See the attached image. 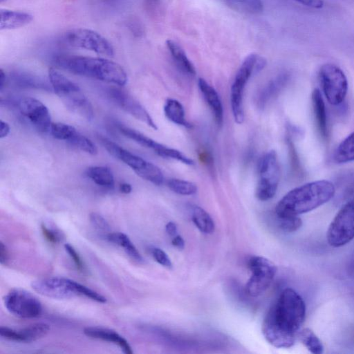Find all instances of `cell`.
<instances>
[{
	"instance_id": "60d3db41",
	"label": "cell",
	"mask_w": 354,
	"mask_h": 354,
	"mask_svg": "<svg viewBox=\"0 0 354 354\" xmlns=\"http://www.w3.org/2000/svg\"><path fill=\"white\" fill-rule=\"evenodd\" d=\"M41 230L45 239L50 243H56L60 241L59 234L55 230L48 229L45 225H41Z\"/></svg>"
},
{
	"instance_id": "d6986e66",
	"label": "cell",
	"mask_w": 354,
	"mask_h": 354,
	"mask_svg": "<svg viewBox=\"0 0 354 354\" xmlns=\"http://www.w3.org/2000/svg\"><path fill=\"white\" fill-rule=\"evenodd\" d=\"M84 333L87 337L113 342L118 344L126 354H132L133 351L128 342L115 331L100 327H86Z\"/></svg>"
},
{
	"instance_id": "bcb514c9",
	"label": "cell",
	"mask_w": 354,
	"mask_h": 354,
	"mask_svg": "<svg viewBox=\"0 0 354 354\" xmlns=\"http://www.w3.org/2000/svg\"><path fill=\"white\" fill-rule=\"evenodd\" d=\"M165 230L167 234L171 237H174L177 234V227L174 222H169L165 226Z\"/></svg>"
},
{
	"instance_id": "83f0119b",
	"label": "cell",
	"mask_w": 354,
	"mask_h": 354,
	"mask_svg": "<svg viewBox=\"0 0 354 354\" xmlns=\"http://www.w3.org/2000/svg\"><path fill=\"white\" fill-rule=\"evenodd\" d=\"M50 326L44 323H37L28 326L18 331L20 342H30L45 336Z\"/></svg>"
},
{
	"instance_id": "7402d4cb",
	"label": "cell",
	"mask_w": 354,
	"mask_h": 354,
	"mask_svg": "<svg viewBox=\"0 0 354 354\" xmlns=\"http://www.w3.org/2000/svg\"><path fill=\"white\" fill-rule=\"evenodd\" d=\"M163 110L166 118L174 124L187 128L192 127V124L185 118L184 107L178 100L168 98L165 103Z\"/></svg>"
},
{
	"instance_id": "1f68e13d",
	"label": "cell",
	"mask_w": 354,
	"mask_h": 354,
	"mask_svg": "<svg viewBox=\"0 0 354 354\" xmlns=\"http://www.w3.org/2000/svg\"><path fill=\"white\" fill-rule=\"evenodd\" d=\"M67 142L87 153L95 155L97 153L95 144L90 139L77 131L71 136Z\"/></svg>"
},
{
	"instance_id": "5bb4252c",
	"label": "cell",
	"mask_w": 354,
	"mask_h": 354,
	"mask_svg": "<svg viewBox=\"0 0 354 354\" xmlns=\"http://www.w3.org/2000/svg\"><path fill=\"white\" fill-rule=\"evenodd\" d=\"M21 113L40 132L50 131L51 117L48 108L39 100L27 97L19 103Z\"/></svg>"
},
{
	"instance_id": "b9f144b4",
	"label": "cell",
	"mask_w": 354,
	"mask_h": 354,
	"mask_svg": "<svg viewBox=\"0 0 354 354\" xmlns=\"http://www.w3.org/2000/svg\"><path fill=\"white\" fill-rule=\"evenodd\" d=\"M295 1L304 6L314 8V9H320L324 6L323 0H292Z\"/></svg>"
},
{
	"instance_id": "8fae6325",
	"label": "cell",
	"mask_w": 354,
	"mask_h": 354,
	"mask_svg": "<svg viewBox=\"0 0 354 354\" xmlns=\"http://www.w3.org/2000/svg\"><path fill=\"white\" fill-rule=\"evenodd\" d=\"M248 265L252 274L245 284V292L251 297L259 296L272 283L277 267L270 260L259 256L252 257Z\"/></svg>"
},
{
	"instance_id": "9c48e42d",
	"label": "cell",
	"mask_w": 354,
	"mask_h": 354,
	"mask_svg": "<svg viewBox=\"0 0 354 354\" xmlns=\"http://www.w3.org/2000/svg\"><path fill=\"white\" fill-rule=\"evenodd\" d=\"M62 41L70 46L91 50L99 55L113 56L112 44L97 32L87 28H73L62 36Z\"/></svg>"
},
{
	"instance_id": "30bf717a",
	"label": "cell",
	"mask_w": 354,
	"mask_h": 354,
	"mask_svg": "<svg viewBox=\"0 0 354 354\" xmlns=\"http://www.w3.org/2000/svg\"><path fill=\"white\" fill-rule=\"evenodd\" d=\"M101 142L111 156L125 163L142 178L153 182L158 178L160 168L156 165L131 153L106 138H101Z\"/></svg>"
},
{
	"instance_id": "d6a6232c",
	"label": "cell",
	"mask_w": 354,
	"mask_h": 354,
	"mask_svg": "<svg viewBox=\"0 0 354 354\" xmlns=\"http://www.w3.org/2000/svg\"><path fill=\"white\" fill-rule=\"evenodd\" d=\"M347 201L354 198V171L342 174L336 181Z\"/></svg>"
},
{
	"instance_id": "ab89813d",
	"label": "cell",
	"mask_w": 354,
	"mask_h": 354,
	"mask_svg": "<svg viewBox=\"0 0 354 354\" xmlns=\"http://www.w3.org/2000/svg\"><path fill=\"white\" fill-rule=\"evenodd\" d=\"M64 248L71 258L73 259L77 268L80 271H83L84 270V263L75 248L68 243L64 244Z\"/></svg>"
},
{
	"instance_id": "7c38bea8",
	"label": "cell",
	"mask_w": 354,
	"mask_h": 354,
	"mask_svg": "<svg viewBox=\"0 0 354 354\" xmlns=\"http://www.w3.org/2000/svg\"><path fill=\"white\" fill-rule=\"evenodd\" d=\"M7 310L20 318H35L42 313L41 302L30 292L21 289L10 290L4 297Z\"/></svg>"
},
{
	"instance_id": "74e56055",
	"label": "cell",
	"mask_w": 354,
	"mask_h": 354,
	"mask_svg": "<svg viewBox=\"0 0 354 354\" xmlns=\"http://www.w3.org/2000/svg\"><path fill=\"white\" fill-rule=\"evenodd\" d=\"M91 223L97 230L102 232H109L110 226L105 218L100 214L92 212L89 216Z\"/></svg>"
},
{
	"instance_id": "2e32d148",
	"label": "cell",
	"mask_w": 354,
	"mask_h": 354,
	"mask_svg": "<svg viewBox=\"0 0 354 354\" xmlns=\"http://www.w3.org/2000/svg\"><path fill=\"white\" fill-rule=\"evenodd\" d=\"M289 75L282 73L270 80L256 93L254 103L259 109L266 107L268 103L274 97L286 84Z\"/></svg>"
},
{
	"instance_id": "836d02e7",
	"label": "cell",
	"mask_w": 354,
	"mask_h": 354,
	"mask_svg": "<svg viewBox=\"0 0 354 354\" xmlns=\"http://www.w3.org/2000/svg\"><path fill=\"white\" fill-rule=\"evenodd\" d=\"M156 154L164 158L176 160L187 165H193L194 164V160L183 152L165 145H163Z\"/></svg>"
},
{
	"instance_id": "d590c367",
	"label": "cell",
	"mask_w": 354,
	"mask_h": 354,
	"mask_svg": "<svg viewBox=\"0 0 354 354\" xmlns=\"http://www.w3.org/2000/svg\"><path fill=\"white\" fill-rule=\"evenodd\" d=\"M277 223L280 229L286 232H293L299 230L302 221L298 216H278Z\"/></svg>"
},
{
	"instance_id": "f1b7e54d",
	"label": "cell",
	"mask_w": 354,
	"mask_h": 354,
	"mask_svg": "<svg viewBox=\"0 0 354 354\" xmlns=\"http://www.w3.org/2000/svg\"><path fill=\"white\" fill-rule=\"evenodd\" d=\"M192 221L197 228L205 234L214 232L215 225L210 215L202 207L196 206L193 209Z\"/></svg>"
},
{
	"instance_id": "c3c4849f",
	"label": "cell",
	"mask_w": 354,
	"mask_h": 354,
	"mask_svg": "<svg viewBox=\"0 0 354 354\" xmlns=\"http://www.w3.org/2000/svg\"><path fill=\"white\" fill-rule=\"evenodd\" d=\"M6 73L3 71V69L0 70V90L1 91L4 86V84L6 83Z\"/></svg>"
},
{
	"instance_id": "ee69618b",
	"label": "cell",
	"mask_w": 354,
	"mask_h": 354,
	"mask_svg": "<svg viewBox=\"0 0 354 354\" xmlns=\"http://www.w3.org/2000/svg\"><path fill=\"white\" fill-rule=\"evenodd\" d=\"M10 131V127L9 124L1 120L0 121V138H3L6 137Z\"/></svg>"
},
{
	"instance_id": "7a4b0ae2",
	"label": "cell",
	"mask_w": 354,
	"mask_h": 354,
	"mask_svg": "<svg viewBox=\"0 0 354 354\" xmlns=\"http://www.w3.org/2000/svg\"><path fill=\"white\" fill-rule=\"evenodd\" d=\"M335 194V185L326 180L307 183L289 191L278 202V216H298L329 201Z\"/></svg>"
},
{
	"instance_id": "9a60e30c",
	"label": "cell",
	"mask_w": 354,
	"mask_h": 354,
	"mask_svg": "<svg viewBox=\"0 0 354 354\" xmlns=\"http://www.w3.org/2000/svg\"><path fill=\"white\" fill-rule=\"evenodd\" d=\"M109 96L119 107L137 120L156 130L158 129L147 111L125 91L117 88H111Z\"/></svg>"
},
{
	"instance_id": "6da1fadb",
	"label": "cell",
	"mask_w": 354,
	"mask_h": 354,
	"mask_svg": "<svg viewBox=\"0 0 354 354\" xmlns=\"http://www.w3.org/2000/svg\"><path fill=\"white\" fill-rule=\"evenodd\" d=\"M306 305L302 297L288 288L270 307L262 324V333L267 342L277 348H290L304 322Z\"/></svg>"
},
{
	"instance_id": "f35d334b",
	"label": "cell",
	"mask_w": 354,
	"mask_h": 354,
	"mask_svg": "<svg viewBox=\"0 0 354 354\" xmlns=\"http://www.w3.org/2000/svg\"><path fill=\"white\" fill-rule=\"evenodd\" d=\"M152 257L155 261L161 266L166 268H171V262L168 255L158 248H153L151 250Z\"/></svg>"
},
{
	"instance_id": "f6af8a7d",
	"label": "cell",
	"mask_w": 354,
	"mask_h": 354,
	"mask_svg": "<svg viewBox=\"0 0 354 354\" xmlns=\"http://www.w3.org/2000/svg\"><path fill=\"white\" fill-rule=\"evenodd\" d=\"M171 244L180 250L183 249L185 247L184 239L181 236L177 234L172 238Z\"/></svg>"
},
{
	"instance_id": "ac0fdd59",
	"label": "cell",
	"mask_w": 354,
	"mask_h": 354,
	"mask_svg": "<svg viewBox=\"0 0 354 354\" xmlns=\"http://www.w3.org/2000/svg\"><path fill=\"white\" fill-rule=\"evenodd\" d=\"M33 20V16L26 12L9 9L0 10V30H12L24 27Z\"/></svg>"
},
{
	"instance_id": "4dcf8cb0",
	"label": "cell",
	"mask_w": 354,
	"mask_h": 354,
	"mask_svg": "<svg viewBox=\"0 0 354 354\" xmlns=\"http://www.w3.org/2000/svg\"><path fill=\"white\" fill-rule=\"evenodd\" d=\"M167 185L173 192L183 196L194 195L198 190L195 183L179 178H170L167 180Z\"/></svg>"
},
{
	"instance_id": "e0dca14e",
	"label": "cell",
	"mask_w": 354,
	"mask_h": 354,
	"mask_svg": "<svg viewBox=\"0 0 354 354\" xmlns=\"http://www.w3.org/2000/svg\"><path fill=\"white\" fill-rule=\"evenodd\" d=\"M198 86L204 100L208 104L218 126L223 122V106L216 89L203 78L198 80Z\"/></svg>"
},
{
	"instance_id": "4316f807",
	"label": "cell",
	"mask_w": 354,
	"mask_h": 354,
	"mask_svg": "<svg viewBox=\"0 0 354 354\" xmlns=\"http://www.w3.org/2000/svg\"><path fill=\"white\" fill-rule=\"evenodd\" d=\"M231 8L246 14L257 15L262 12L261 0H222Z\"/></svg>"
},
{
	"instance_id": "52a82bcc",
	"label": "cell",
	"mask_w": 354,
	"mask_h": 354,
	"mask_svg": "<svg viewBox=\"0 0 354 354\" xmlns=\"http://www.w3.org/2000/svg\"><path fill=\"white\" fill-rule=\"evenodd\" d=\"M319 80L325 97L332 105H339L348 91V80L344 71L331 63L323 64L319 70Z\"/></svg>"
},
{
	"instance_id": "f907efd6",
	"label": "cell",
	"mask_w": 354,
	"mask_h": 354,
	"mask_svg": "<svg viewBox=\"0 0 354 354\" xmlns=\"http://www.w3.org/2000/svg\"><path fill=\"white\" fill-rule=\"evenodd\" d=\"M108 1H116V0H107Z\"/></svg>"
},
{
	"instance_id": "277c9868",
	"label": "cell",
	"mask_w": 354,
	"mask_h": 354,
	"mask_svg": "<svg viewBox=\"0 0 354 354\" xmlns=\"http://www.w3.org/2000/svg\"><path fill=\"white\" fill-rule=\"evenodd\" d=\"M48 77L54 91L68 110L88 120L93 118L91 102L75 83L53 68H49Z\"/></svg>"
},
{
	"instance_id": "7bdbcfd3",
	"label": "cell",
	"mask_w": 354,
	"mask_h": 354,
	"mask_svg": "<svg viewBox=\"0 0 354 354\" xmlns=\"http://www.w3.org/2000/svg\"><path fill=\"white\" fill-rule=\"evenodd\" d=\"M9 259V252L7 247L3 242L0 243V263L5 264Z\"/></svg>"
},
{
	"instance_id": "d4e9b609",
	"label": "cell",
	"mask_w": 354,
	"mask_h": 354,
	"mask_svg": "<svg viewBox=\"0 0 354 354\" xmlns=\"http://www.w3.org/2000/svg\"><path fill=\"white\" fill-rule=\"evenodd\" d=\"M106 239L122 247L126 253L134 261H143V259L129 238L122 232H109L106 235Z\"/></svg>"
},
{
	"instance_id": "7dc6e473",
	"label": "cell",
	"mask_w": 354,
	"mask_h": 354,
	"mask_svg": "<svg viewBox=\"0 0 354 354\" xmlns=\"http://www.w3.org/2000/svg\"><path fill=\"white\" fill-rule=\"evenodd\" d=\"M120 191L123 194H129L132 191V187L129 183H122L120 185Z\"/></svg>"
},
{
	"instance_id": "603a6c76",
	"label": "cell",
	"mask_w": 354,
	"mask_h": 354,
	"mask_svg": "<svg viewBox=\"0 0 354 354\" xmlns=\"http://www.w3.org/2000/svg\"><path fill=\"white\" fill-rule=\"evenodd\" d=\"M86 175L96 185L111 189L114 187V178L111 169L104 166H93L86 171Z\"/></svg>"
},
{
	"instance_id": "5b68a950",
	"label": "cell",
	"mask_w": 354,
	"mask_h": 354,
	"mask_svg": "<svg viewBox=\"0 0 354 354\" xmlns=\"http://www.w3.org/2000/svg\"><path fill=\"white\" fill-rule=\"evenodd\" d=\"M266 66L264 57L256 54L248 55L236 72L230 88V104L234 121L242 124L245 119L243 94L250 78L262 71Z\"/></svg>"
},
{
	"instance_id": "681fc988",
	"label": "cell",
	"mask_w": 354,
	"mask_h": 354,
	"mask_svg": "<svg viewBox=\"0 0 354 354\" xmlns=\"http://www.w3.org/2000/svg\"><path fill=\"white\" fill-rule=\"evenodd\" d=\"M6 1V0H0V2H1V3H3V2Z\"/></svg>"
},
{
	"instance_id": "4fadbf2b",
	"label": "cell",
	"mask_w": 354,
	"mask_h": 354,
	"mask_svg": "<svg viewBox=\"0 0 354 354\" xmlns=\"http://www.w3.org/2000/svg\"><path fill=\"white\" fill-rule=\"evenodd\" d=\"M75 281L64 277H48L32 281L31 287L39 295L55 299H66L78 295Z\"/></svg>"
},
{
	"instance_id": "8992f818",
	"label": "cell",
	"mask_w": 354,
	"mask_h": 354,
	"mask_svg": "<svg viewBox=\"0 0 354 354\" xmlns=\"http://www.w3.org/2000/svg\"><path fill=\"white\" fill-rule=\"evenodd\" d=\"M257 172L259 180L255 196L259 201H268L275 195L280 178V167L275 151L270 150L261 157Z\"/></svg>"
},
{
	"instance_id": "484cf974",
	"label": "cell",
	"mask_w": 354,
	"mask_h": 354,
	"mask_svg": "<svg viewBox=\"0 0 354 354\" xmlns=\"http://www.w3.org/2000/svg\"><path fill=\"white\" fill-rule=\"evenodd\" d=\"M333 160L339 164L354 161V131L337 146L333 154Z\"/></svg>"
},
{
	"instance_id": "ffe728a7",
	"label": "cell",
	"mask_w": 354,
	"mask_h": 354,
	"mask_svg": "<svg viewBox=\"0 0 354 354\" xmlns=\"http://www.w3.org/2000/svg\"><path fill=\"white\" fill-rule=\"evenodd\" d=\"M166 45L179 70L185 74L194 76L196 75L195 68L180 46L171 39L167 40Z\"/></svg>"
},
{
	"instance_id": "f546056e",
	"label": "cell",
	"mask_w": 354,
	"mask_h": 354,
	"mask_svg": "<svg viewBox=\"0 0 354 354\" xmlns=\"http://www.w3.org/2000/svg\"><path fill=\"white\" fill-rule=\"evenodd\" d=\"M297 337L310 353L313 354L323 353V344L311 329L308 328L301 329L297 333Z\"/></svg>"
},
{
	"instance_id": "44dd1931",
	"label": "cell",
	"mask_w": 354,
	"mask_h": 354,
	"mask_svg": "<svg viewBox=\"0 0 354 354\" xmlns=\"http://www.w3.org/2000/svg\"><path fill=\"white\" fill-rule=\"evenodd\" d=\"M312 103L318 131L323 138L327 136V116L324 101L317 88L312 93Z\"/></svg>"
},
{
	"instance_id": "ba28073f",
	"label": "cell",
	"mask_w": 354,
	"mask_h": 354,
	"mask_svg": "<svg viewBox=\"0 0 354 354\" xmlns=\"http://www.w3.org/2000/svg\"><path fill=\"white\" fill-rule=\"evenodd\" d=\"M328 244L343 246L354 239V198L346 201L330 223L326 233Z\"/></svg>"
},
{
	"instance_id": "cb8c5ba5",
	"label": "cell",
	"mask_w": 354,
	"mask_h": 354,
	"mask_svg": "<svg viewBox=\"0 0 354 354\" xmlns=\"http://www.w3.org/2000/svg\"><path fill=\"white\" fill-rule=\"evenodd\" d=\"M120 132L124 136L134 140L141 146L152 149L156 153L164 145L160 144L143 133L128 127L120 124L118 126Z\"/></svg>"
},
{
	"instance_id": "e575fe53",
	"label": "cell",
	"mask_w": 354,
	"mask_h": 354,
	"mask_svg": "<svg viewBox=\"0 0 354 354\" xmlns=\"http://www.w3.org/2000/svg\"><path fill=\"white\" fill-rule=\"evenodd\" d=\"M76 131L74 127L61 122L52 123L50 129L51 135L55 139L66 141H67Z\"/></svg>"
},
{
	"instance_id": "8d00e7d4",
	"label": "cell",
	"mask_w": 354,
	"mask_h": 354,
	"mask_svg": "<svg viewBox=\"0 0 354 354\" xmlns=\"http://www.w3.org/2000/svg\"><path fill=\"white\" fill-rule=\"evenodd\" d=\"M75 288L78 295H82L100 303H106V299L98 292L75 281Z\"/></svg>"
},
{
	"instance_id": "3957f363",
	"label": "cell",
	"mask_w": 354,
	"mask_h": 354,
	"mask_svg": "<svg viewBox=\"0 0 354 354\" xmlns=\"http://www.w3.org/2000/svg\"><path fill=\"white\" fill-rule=\"evenodd\" d=\"M55 62L59 67L75 75L102 82L124 86L127 75L118 63L102 57L77 55H60Z\"/></svg>"
}]
</instances>
